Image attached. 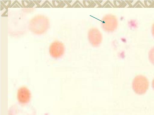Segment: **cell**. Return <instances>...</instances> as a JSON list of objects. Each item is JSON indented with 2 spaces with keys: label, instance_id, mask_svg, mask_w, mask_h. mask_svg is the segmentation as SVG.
<instances>
[{
  "label": "cell",
  "instance_id": "obj_7",
  "mask_svg": "<svg viewBox=\"0 0 154 115\" xmlns=\"http://www.w3.org/2000/svg\"><path fill=\"white\" fill-rule=\"evenodd\" d=\"M152 33L154 37V24H153L152 27Z\"/></svg>",
  "mask_w": 154,
  "mask_h": 115
},
{
  "label": "cell",
  "instance_id": "obj_6",
  "mask_svg": "<svg viewBox=\"0 0 154 115\" xmlns=\"http://www.w3.org/2000/svg\"><path fill=\"white\" fill-rule=\"evenodd\" d=\"M149 58L150 62L154 65V47L150 50L149 53Z\"/></svg>",
  "mask_w": 154,
  "mask_h": 115
},
{
  "label": "cell",
  "instance_id": "obj_8",
  "mask_svg": "<svg viewBox=\"0 0 154 115\" xmlns=\"http://www.w3.org/2000/svg\"><path fill=\"white\" fill-rule=\"evenodd\" d=\"M152 88L154 90V79H153V80L152 81Z\"/></svg>",
  "mask_w": 154,
  "mask_h": 115
},
{
  "label": "cell",
  "instance_id": "obj_2",
  "mask_svg": "<svg viewBox=\"0 0 154 115\" xmlns=\"http://www.w3.org/2000/svg\"><path fill=\"white\" fill-rule=\"evenodd\" d=\"M8 115H35V113L34 108L31 105L18 103L10 107Z\"/></svg>",
  "mask_w": 154,
  "mask_h": 115
},
{
  "label": "cell",
  "instance_id": "obj_3",
  "mask_svg": "<svg viewBox=\"0 0 154 115\" xmlns=\"http://www.w3.org/2000/svg\"><path fill=\"white\" fill-rule=\"evenodd\" d=\"M149 82L147 78L142 75H138L134 78L132 83L133 89L137 94H144L147 90Z\"/></svg>",
  "mask_w": 154,
  "mask_h": 115
},
{
  "label": "cell",
  "instance_id": "obj_4",
  "mask_svg": "<svg viewBox=\"0 0 154 115\" xmlns=\"http://www.w3.org/2000/svg\"><path fill=\"white\" fill-rule=\"evenodd\" d=\"M64 48L63 44L60 42L55 41L50 45L49 52L53 58L57 59L61 57L64 53Z\"/></svg>",
  "mask_w": 154,
  "mask_h": 115
},
{
  "label": "cell",
  "instance_id": "obj_5",
  "mask_svg": "<svg viewBox=\"0 0 154 115\" xmlns=\"http://www.w3.org/2000/svg\"><path fill=\"white\" fill-rule=\"evenodd\" d=\"M31 93L28 88L25 87H20L17 94L18 103L22 105L28 104L31 99Z\"/></svg>",
  "mask_w": 154,
  "mask_h": 115
},
{
  "label": "cell",
  "instance_id": "obj_1",
  "mask_svg": "<svg viewBox=\"0 0 154 115\" xmlns=\"http://www.w3.org/2000/svg\"><path fill=\"white\" fill-rule=\"evenodd\" d=\"M49 26L48 19L43 15H38L30 21L29 27L30 31L38 34H43L46 32Z\"/></svg>",
  "mask_w": 154,
  "mask_h": 115
}]
</instances>
